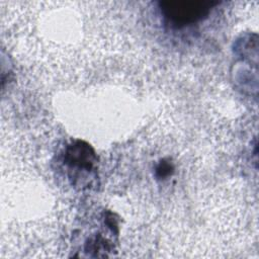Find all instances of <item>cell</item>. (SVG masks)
<instances>
[{"label":"cell","mask_w":259,"mask_h":259,"mask_svg":"<svg viewBox=\"0 0 259 259\" xmlns=\"http://www.w3.org/2000/svg\"><path fill=\"white\" fill-rule=\"evenodd\" d=\"M218 4L212 1L175 0L160 3L165 19L176 27L193 24L206 17L210 9Z\"/></svg>","instance_id":"cell-1"},{"label":"cell","mask_w":259,"mask_h":259,"mask_svg":"<svg viewBox=\"0 0 259 259\" xmlns=\"http://www.w3.org/2000/svg\"><path fill=\"white\" fill-rule=\"evenodd\" d=\"M65 162L71 170L90 172L97 162L93 149L85 142L77 141L68 146Z\"/></svg>","instance_id":"cell-2"},{"label":"cell","mask_w":259,"mask_h":259,"mask_svg":"<svg viewBox=\"0 0 259 259\" xmlns=\"http://www.w3.org/2000/svg\"><path fill=\"white\" fill-rule=\"evenodd\" d=\"M171 171H172L171 165L166 162L160 163V165L157 167V175L161 178L168 176L171 173Z\"/></svg>","instance_id":"cell-3"}]
</instances>
